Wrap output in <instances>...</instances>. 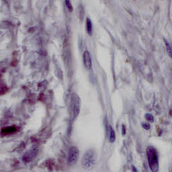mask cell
Wrapping results in <instances>:
<instances>
[{"instance_id":"obj_11","label":"cell","mask_w":172,"mask_h":172,"mask_svg":"<svg viewBox=\"0 0 172 172\" xmlns=\"http://www.w3.org/2000/svg\"><path fill=\"white\" fill-rule=\"evenodd\" d=\"M143 127L146 129V130H149L150 129V124L148 123H143Z\"/></svg>"},{"instance_id":"obj_5","label":"cell","mask_w":172,"mask_h":172,"mask_svg":"<svg viewBox=\"0 0 172 172\" xmlns=\"http://www.w3.org/2000/svg\"><path fill=\"white\" fill-rule=\"evenodd\" d=\"M83 63H84V66L86 69H91L92 67V61L91 57L90 55V53L89 51H85L83 53Z\"/></svg>"},{"instance_id":"obj_4","label":"cell","mask_w":172,"mask_h":172,"mask_svg":"<svg viewBox=\"0 0 172 172\" xmlns=\"http://www.w3.org/2000/svg\"><path fill=\"white\" fill-rule=\"evenodd\" d=\"M79 154V149L76 147H72L69 149L68 157H67V162L69 165H73L77 162Z\"/></svg>"},{"instance_id":"obj_6","label":"cell","mask_w":172,"mask_h":172,"mask_svg":"<svg viewBox=\"0 0 172 172\" xmlns=\"http://www.w3.org/2000/svg\"><path fill=\"white\" fill-rule=\"evenodd\" d=\"M86 30H87L88 34L91 36L92 33H93V24L89 18H87L86 20Z\"/></svg>"},{"instance_id":"obj_1","label":"cell","mask_w":172,"mask_h":172,"mask_svg":"<svg viewBox=\"0 0 172 172\" xmlns=\"http://www.w3.org/2000/svg\"><path fill=\"white\" fill-rule=\"evenodd\" d=\"M147 155L148 159L149 168L153 172H157L159 170V157L158 153L154 147L149 146L147 149Z\"/></svg>"},{"instance_id":"obj_7","label":"cell","mask_w":172,"mask_h":172,"mask_svg":"<svg viewBox=\"0 0 172 172\" xmlns=\"http://www.w3.org/2000/svg\"><path fill=\"white\" fill-rule=\"evenodd\" d=\"M110 135H109V141L110 143H114L116 139V134L114 132V129L111 126L110 127Z\"/></svg>"},{"instance_id":"obj_8","label":"cell","mask_w":172,"mask_h":172,"mask_svg":"<svg viewBox=\"0 0 172 172\" xmlns=\"http://www.w3.org/2000/svg\"><path fill=\"white\" fill-rule=\"evenodd\" d=\"M165 46H166L167 53H168L169 56L172 57V48H171V46H170V44H169L167 42L165 41Z\"/></svg>"},{"instance_id":"obj_10","label":"cell","mask_w":172,"mask_h":172,"mask_svg":"<svg viewBox=\"0 0 172 172\" xmlns=\"http://www.w3.org/2000/svg\"><path fill=\"white\" fill-rule=\"evenodd\" d=\"M145 118H146V119L148 120V121L151 122H153V121H154V118H153L152 114H145Z\"/></svg>"},{"instance_id":"obj_3","label":"cell","mask_w":172,"mask_h":172,"mask_svg":"<svg viewBox=\"0 0 172 172\" xmlns=\"http://www.w3.org/2000/svg\"><path fill=\"white\" fill-rule=\"evenodd\" d=\"M81 100L80 98L76 94H73L71 98V108H72V113L73 118H77L80 112Z\"/></svg>"},{"instance_id":"obj_2","label":"cell","mask_w":172,"mask_h":172,"mask_svg":"<svg viewBox=\"0 0 172 172\" xmlns=\"http://www.w3.org/2000/svg\"><path fill=\"white\" fill-rule=\"evenodd\" d=\"M96 164V157L95 152L92 150H89L83 155L81 165L83 168L87 170H90L94 168Z\"/></svg>"},{"instance_id":"obj_9","label":"cell","mask_w":172,"mask_h":172,"mask_svg":"<svg viewBox=\"0 0 172 172\" xmlns=\"http://www.w3.org/2000/svg\"><path fill=\"white\" fill-rule=\"evenodd\" d=\"M65 4H66V6L67 9L69 10V12H72L73 10V8L72 4H71V2L70 1H65Z\"/></svg>"}]
</instances>
